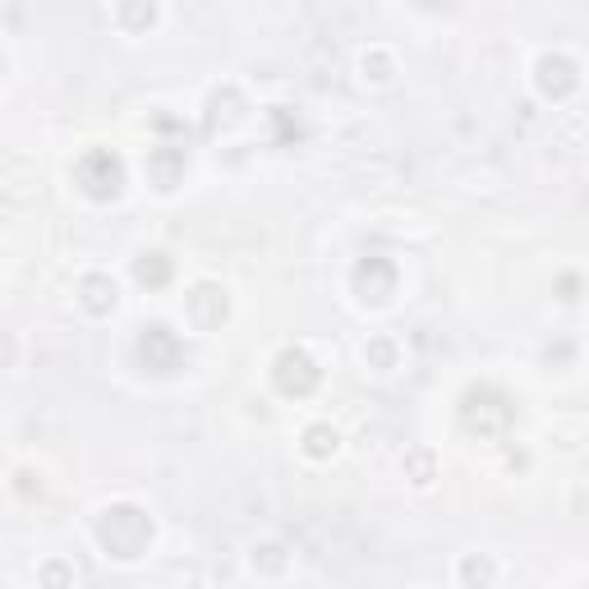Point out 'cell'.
Masks as SVG:
<instances>
[{"instance_id":"5","label":"cell","mask_w":589,"mask_h":589,"mask_svg":"<svg viewBox=\"0 0 589 589\" xmlns=\"http://www.w3.org/2000/svg\"><path fill=\"white\" fill-rule=\"evenodd\" d=\"M139 350H143V364L152 369V373H171L175 364H181V337H175L171 327H162V323H152V327H143V337H139Z\"/></svg>"},{"instance_id":"11","label":"cell","mask_w":589,"mask_h":589,"mask_svg":"<svg viewBox=\"0 0 589 589\" xmlns=\"http://www.w3.org/2000/svg\"><path fill=\"white\" fill-rule=\"evenodd\" d=\"M460 576H466V580H475V576H479V580H493L498 571H493V567H483V561H466V571H460Z\"/></svg>"},{"instance_id":"3","label":"cell","mask_w":589,"mask_h":589,"mask_svg":"<svg viewBox=\"0 0 589 589\" xmlns=\"http://www.w3.org/2000/svg\"><path fill=\"white\" fill-rule=\"evenodd\" d=\"M460 419H466V428L483 433V438H498L511 424V401L498 388H470L466 401H460Z\"/></svg>"},{"instance_id":"8","label":"cell","mask_w":589,"mask_h":589,"mask_svg":"<svg viewBox=\"0 0 589 589\" xmlns=\"http://www.w3.org/2000/svg\"><path fill=\"white\" fill-rule=\"evenodd\" d=\"M79 304H84L88 314H107V309H116V281H111V276H101V272L84 276V281H79Z\"/></svg>"},{"instance_id":"12","label":"cell","mask_w":589,"mask_h":589,"mask_svg":"<svg viewBox=\"0 0 589 589\" xmlns=\"http://www.w3.org/2000/svg\"><path fill=\"white\" fill-rule=\"evenodd\" d=\"M419 6H428V10H447L451 0H419Z\"/></svg>"},{"instance_id":"2","label":"cell","mask_w":589,"mask_h":589,"mask_svg":"<svg viewBox=\"0 0 589 589\" xmlns=\"http://www.w3.org/2000/svg\"><path fill=\"white\" fill-rule=\"evenodd\" d=\"M74 181H79V189H84L88 198L107 203V198H116L120 185H124V166H120L116 152L92 148V152H84V157H79V166H74Z\"/></svg>"},{"instance_id":"10","label":"cell","mask_w":589,"mask_h":589,"mask_svg":"<svg viewBox=\"0 0 589 589\" xmlns=\"http://www.w3.org/2000/svg\"><path fill=\"white\" fill-rule=\"evenodd\" d=\"M331 451H337V428H327V424H314L309 433H304V456L323 460V456H331Z\"/></svg>"},{"instance_id":"1","label":"cell","mask_w":589,"mask_h":589,"mask_svg":"<svg viewBox=\"0 0 589 589\" xmlns=\"http://www.w3.org/2000/svg\"><path fill=\"white\" fill-rule=\"evenodd\" d=\"M92 539H97L101 557L139 561L152 548V516L134 502H116L92 521Z\"/></svg>"},{"instance_id":"4","label":"cell","mask_w":589,"mask_h":589,"mask_svg":"<svg viewBox=\"0 0 589 589\" xmlns=\"http://www.w3.org/2000/svg\"><path fill=\"white\" fill-rule=\"evenodd\" d=\"M272 378H276V388L286 392V396H309L318 388V364L309 360V350H299V346H286L276 355V364H272Z\"/></svg>"},{"instance_id":"6","label":"cell","mask_w":589,"mask_h":589,"mask_svg":"<svg viewBox=\"0 0 589 589\" xmlns=\"http://www.w3.org/2000/svg\"><path fill=\"white\" fill-rule=\"evenodd\" d=\"M148 171H152V185H157L162 194H171L175 185H181V175H185V148L157 143L148 152Z\"/></svg>"},{"instance_id":"7","label":"cell","mask_w":589,"mask_h":589,"mask_svg":"<svg viewBox=\"0 0 589 589\" xmlns=\"http://www.w3.org/2000/svg\"><path fill=\"white\" fill-rule=\"evenodd\" d=\"M576 84H580V79H576V65H571L567 56H544V61H539V88H544L548 97H567Z\"/></svg>"},{"instance_id":"9","label":"cell","mask_w":589,"mask_h":589,"mask_svg":"<svg viewBox=\"0 0 589 589\" xmlns=\"http://www.w3.org/2000/svg\"><path fill=\"white\" fill-rule=\"evenodd\" d=\"M134 276L143 281V286H166V276H171V259L166 253H139V263H134Z\"/></svg>"}]
</instances>
